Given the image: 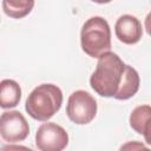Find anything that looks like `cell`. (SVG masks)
Wrapping results in <instances>:
<instances>
[{
	"label": "cell",
	"instance_id": "12",
	"mask_svg": "<svg viewBox=\"0 0 151 151\" xmlns=\"http://www.w3.org/2000/svg\"><path fill=\"white\" fill-rule=\"evenodd\" d=\"M142 134L144 136V139L145 142L151 145V117L146 120V123L144 124L143 126V130H142Z\"/></svg>",
	"mask_w": 151,
	"mask_h": 151
},
{
	"label": "cell",
	"instance_id": "13",
	"mask_svg": "<svg viewBox=\"0 0 151 151\" xmlns=\"http://www.w3.org/2000/svg\"><path fill=\"white\" fill-rule=\"evenodd\" d=\"M145 29H146L147 34L151 37V12L145 18Z\"/></svg>",
	"mask_w": 151,
	"mask_h": 151
},
{
	"label": "cell",
	"instance_id": "9",
	"mask_svg": "<svg viewBox=\"0 0 151 151\" xmlns=\"http://www.w3.org/2000/svg\"><path fill=\"white\" fill-rule=\"evenodd\" d=\"M0 106L2 109L15 107L21 99L20 85L12 79H4L0 83Z\"/></svg>",
	"mask_w": 151,
	"mask_h": 151
},
{
	"label": "cell",
	"instance_id": "7",
	"mask_svg": "<svg viewBox=\"0 0 151 151\" xmlns=\"http://www.w3.org/2000/svg\"><path fill=\"white\" fill-rule=\"evenodd\" d=\"M114 32L119 41L126 45L137 44L143 35V28L140 21L136 17L130 14H124L117 20L114 26Z\"/></svg>",
	"mask_w": 151,
	"mask_h": 151
},
{
	"label": "cell",
	"instance_id": "8",
	"mask_svg": "<svg viewBox=\"0 0 151 151\" xmlns=\"http://www.w3.org/2000/svg\"><path fill=\"white\" fill-rule=\"evenodd\" d=\"M139 84H140V79H139L138 72L132 66L125 65V71H124L123 80L120 83L119 90L116 93L114 98L118 99V100L130 99L131 97H133L138 92Z\"/></svg>",
	"mask_w": 151,
	"mask_h": 151
},
{
	"label": "cell",
	"instance_id": "2",
	"mask_svg": "<svg viewBox=\"0 0 151 151\" xmlns=\"http://www.w3.org/2000/svg\"><path fill=\"white\" fill-rule=\"evenodd\" d=\"M63 92L54 84H41L27 97L25 110L35 120L47 122L61 107Z\"/></svg>",
	"mask_w": 151,
	"mask_h": 151
},
{
	"label": "cell",
	"instance_id": "3",
	"mask_svg": "<svg viewBox=\"0 0 151 151\" xmlns=\"http://www.w3.org/2000/svg\"><path fill=\"white\" fill-rule=\"evenodd\" d=\"M80 44L83 51L92 57L99 58L111 50V29L109 22L101 17H92L81 27Z\"/></svg>",
	"mask_w": 151,
	"mask_h": 151
},
{
	"label": "cell",
	"instance_id": "14",
	"mask_svg": "<svg viewBox=\"0 0 151 151\" xmlns=\"http://www.w3.org/2000/svg\"><path fill=\"white\" fill-rule=\"evenodd\" d=\"M91 1L97 2V4H107V2H110V1H112V0H91Z\"/></svg>",
	"mask_w": 151,
	"mask_h": 151
},
{
	"label": "cell",
	"instance_id": "4",
	"mask_svg": "<svg viewBox=\"0 0 151 151\" xmlns=\"http://www.w3.org/2000/svg\"><path fill=\"white\" fill-rule=\"evenodd\" d=\"M66 114L74 124H88L97 114V101L88 92L84 90L74 91L68 97Z\"/></svg>",
	"mask_w": 151,
	"mask_h": 151
},
{
	"label": "cell",
	"instance_id": "1",
	"mask_svg": "<svg viewBox=\"0 0 151 151\" xmlns=\"http://www.w3.org/2000/svg\"><path fill=\"white\" fill-rule=\"evenodd\" d=\"M124 71L123 60L109 51L98 58L97 67L90 78V85L101 97H114L123 80Z\"/></svg>",
	"mask_w": 151,
	"mask_h": 151
},
{
	"label": "cell",
	"instance_id": "5",
	"mask_svg": "<svg viewBox=\"0 0 151 151\" xmlns=\"http://www.w3.org/2000/svg\"><path fill=\"white\" fill-rule=\"evenodd\" d=\"M68 144L66 130L55 123L41 124L35 133V145L41 151H61Z\"/></svg>",
	"mask_w": 151,
	"mask_h": 151
},
{
	"label": "cell",
	"instance_id": "10",
	"mask_svg": "<svg viewBox=\"0 0 151 151\" xmlns=\"http://www.w3.org/2000/svg\"><path fill=\"white\" fill-rule=\"evenodd\" d=\"M34 0H2V9L13 19H21L31 13Z\"/></svg>",
	"mask_w": 151,
	"mask_h": 151
},
{
	"label": "cell",
	"instance_id": "6",
	"mask_svg": "<svg viewBox=\"0 0 151 151\" xmlns=\"http://www.w3.org/2000/svg\"><path fill=\"white\" fill-rule=\"evenodd\" d=\"M29 126L19 111H6L0 117V134L7 143H18L27 138Z\"/></svg>",
	"mask_w": 151,
	"mask_h": 151
},
{
	"label": "cell",
	"instance_id": "11",
	"mask_svg": "<svg viewBox=\"0 0 151 151\" xmlns=\"http://www.w3.org/2000/svg\"><path fill=\"white\" fill-rule=\"evenodd\" d=\"M151 117V106L140 105L137 106L130 114V126L139 134H142V130L146 120Z\"/></svg>",
	"mask_w": 151,
	"mask_h": 151
}]
</instances>
